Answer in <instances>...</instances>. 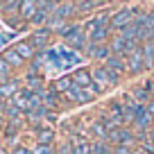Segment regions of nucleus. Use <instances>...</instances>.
I'll return each mask as SVG.
<instances>
[{"instance_id": "29", "label": "nucleus", "mask_w": 154, "mask_h": 154, "mask_svg": "<svg viewBox=\"0 0 154 154\" xmlns=\"http://www.w3.org/2000/svg\"><path fill=\"white\" fill-rule=\"evenodd\" d=\"M145 109H147V111H149V113H152V116H154V100H149V102H147V104H145Z\"/></svg>"}, {"instance_id": "9", "label": "nucleus", "mask_w": 154, "mask_h": 154, "mask_svg": "<svg viewBox=\"0 0 154 154\" xmlns=\"http://www.w3.org/2000/svg\"><path fill=\"white\" fill-rule=\"evenodd\" d=\"M52 16H54V18H59V20H63V23H70L72 16H77V7H75V2H59Z\"/></svg>"}, {"instance_id": "34", "label": "nucleus", "mask_w": 154, "mask_h": 154, "mask_svg": "<svg viewBox=\"0 0 154 154\" xmlns=\"http://www.w3.org/2000/svg\"><path fill=\"white\" fill-rule=\"evenodd\" d=\"M0 7H2V2H0Z\"/></svg>"}, {"instance_id": "11", "label": "nucleus", "mask_w": 154, "mask_h": 154, "mask_svg": "<svg viewBox=\"0 0 154 154\" xmlns=\"http://www.w3.org/2000/svg\"><path fill=\"white\" fill-rule=\"evenodd\" d=\"M72 84H75L77 88H93V77H91V70H86V68H77L75 72H72Z\"/></svg>"}, {"instance_id": "15", "label": "nucleus", "mask_w": 154, "mask_h": 154, "mask_svg": "<svg viewBox=\"0 0 154 154\" xmlns=\"http://www.w3.org/2000/svg\"><path fill=\"white\" fill-rule=\"evenodd\" d=\"M34 136H36V143L38 145H52L54 140V129L50 125H41L34 129Z\"/></svg>"}, {"instance_id": "25", "label": "nucleus", "mask_w": 154, "mask_h": 154, "mask_svg": "<svg viewBox=\"0 0 154 154\" xmlns=\"http://www.w3.org/2000/svg\"><path fill=\"white\" fill-rule=\"evenodd\" d=\"M18 9H20V2H18V0L2 2V7H0V11H2V14H18Z\"/></svg>"}, {"instance_id": "6", "label": "nucleus", "mask_w": 154, "mask_h": 154, "mask_svg": "<svg viewBox=\"0 0 154 154\" xmlns=\"http://www.w3.org/2000/svg\"><path fill=\"white\" fill-rule=\"evenodd\" d=\"M84 52H86L91 59H97V61H102V63L113 54L111 48H109V43H88L86 48H84Z\"/></svg>"}, {"instance_id": "20", "label": "nucleus", "mask_w": 154, "mask_h": 154, "mask_svg": "<svg viewBox=\"0 0 154 154\" xmlns=\"http://www.w3.org/2000/svg\"><path fill=\"white\" fill-rule=\"evenodd\" d=\"M102 5H104V2H100V0H82V2H75V7H77V16H82V14H91L93 9H100Z\"/></svg>"}, {"instance_id": "13", "label": "nucleus", "mask_w": 154, "mask_h": 154, "mask_svg": "<svg viewBox=\"0 0 154 154\" xmlns=\"http://www.w3.org/2000/svg\"><path fill=\"white\" fill-rule=\"evenodd\" d=\"M20 88H23V86H20V79H18V77H11V79H7V82L0 84V95L5 97V100H11Z\"/></svg>"}, {"instance_id": "7", "label": "nucleus", "mask_w": 154, "mask_h": 154, "mask_svg": "<svg viewBox=\"0 0 154 154\" xmlns=\"http://www.w3.org/2000/svg\"><path fill=\"white\" fill-rule=\"evenodd\" d=\"M63 97L70 100L72 104H86V102H91L93 97H95V93H93L91 88H77V86H72Z\"/></svg>"}, {"instance_id": "23", "label": "nucleus", "mask_w": 154, "mask_h": 154, "mask_svg": "<svg viewBox=\"0 0 154 154\" xmlns=\"http://www.w3.org/2000/svg\"><path fill=\"white\" fill-rule=\"evenodd\" d=\"M93 154H113V145L106 140H93Z\"/></svg>"}, {"instance_id": "28", "label": "nucleus", "mask_w": 154, "mask_h": 154, "mask_svg": "<svg viewBox=\"0 0 154 154\" xmlns=\"http://www.w3.org/2000/svg\"><path fill=\"white\" fill-rule=\"evenodd\" d=\"M11 154H32V147H25V145H18Z\"/></svg>"}, {"instance_id": "18", "label": "nucleus", "mask_w": 154, "mask_h": 154, "mask_svg": "<svg viewBox=\"0 0 154 154\" xmlns=\"http://www.w3.org/2000/svg\"><path fill=\"white\" fill-rule=\"evenodd\" d=\"M36 9H38V2H34V0H25V2H20V9H18V16L23 20H32L34 18V14H36Z\"/></svg>"}, {"instance_id": "4", "label": "nucleus", "mask_w": 154, "mask_h": 154, "mask_svg": "<svg viewBox=\"0 0 154 154\" xmlns=\"http://www.w3.org/2000/svg\"><path fill=\"white\" fill-rule=\"evenodd\" d=\"M50 38H52V32H50L48 27H38V29H34V32L29 34L27 41L38 50V52H43V50L50 45Z\"/></svg>"}, {"instance_id": "8", "label": "nucleus", "mask_w": 154, "mask_h": 154, "mask_svg": "<svg viewBox=\"0 0 154 154\" xmlns=\"http://www.w3.org/2000/svg\"><path fill=\"white\" fill-rule=\"evenodd\" d=\"M102 66H104L109 72H113V75H118V77H120V75H125V72H127V59L111 54V57L106 59V61L102 63Z\"/></svg>"}, {"instance_id": "21", "label": "nucleus", "mask_w": 154, "mask_h": 154, "mask_svg": "<svg viewBox=\"0 0 154 154\" xmlns=\"http://www.w3.org/2000/svg\"><path fill=\"white\" fill-rule=\"evenodd\" d=\"M111 36V27H100L88 34V43H106Z\"/></svg>"}, {"instance_id": "10", "label": "nucleus", "mask_w": 154, "mask_h": 154, "mask_svg": "<svg viewBox=\"0 0 154 154\" xmlns=\"http://www.w3.org/2000/svg\"><path fill=\"white\" fill-rule=\"evenodd\" d=\"M145 70V66H143V54H140V48L138 50H134V52L127 57V72L129 75H140V72Z\"/></svg>"}, {"instance_id": "17", "label": "nucleus", "mask_w": 154, "mask_h": 154, "mask_svg": "<svg viewBox=\"0 0 154 154\" xmlns=\"http://www.w3.org/2000/svg\"><path fill=\"white\" fill-rule=\"evenodd\" d=\"M0 57H2V59L7 61V66H9L11 70H20V68L25 66V61L18 57V54H16V50H14V48H7L5 52L0 54Z\"/></svg>"}, {"instance_id": "30", "label": "nucleus", "mask_w": 154, "mask_h": 154, "mask_svg": "<svg viewBox=\"0 0 154 154\" xmlns=\"http://www.w3.org/2000/svg\"><path fill=\"white\" fill-rule=\"evenodd\" d=\"M0 154H9V152H7V147H5L2 143H0Z\"/></svg>"}, {"instance_id": "27", "label": "nucleus", "mask_w": 154, "mask_h": 154, "mask_svg": "<svg viewBox=\"0 0 154 154\" xmlns=\"http://www.w3.org/2000/svg\"><path fill=\"white\" fill-rule=\"evenodd\" d=\"M113 154H134V147H127V145H116Z\"/></svg>"}, {"instance_id": "2", "label": "nucleus", "mask_w": 154, "mask_h": 154, "mask_svg": "<svg viewBox=\"0 0 154 154\" xmlns=\"http://www.w3.org/2000/svg\"><path fill=\"white\" fill-rule=\"evenodd\" d=\"M140 14L138 7H120V9H116L113 14H111V20H109V27L111 32H122V29L127 27V25H131L136 20V16Z\"/></svg>"}, {"instance_id": "33", "label": "nucleus", "mask_w": 154, "mask_h": 154, "mask_svg": "<svg viewBox=\"0 0 154 154\" xmlns=\"http://www.w3.org/2000/svg\"><path fill=\"white\" fill-rule=\"evenodd\" d=\"M0 120H2V106H0Z\"/></svg>"}, {"instance_id": "16", "label": "nucleus", "mask_w": 154, "mask_h": 154, "mask_svg": "<svg viewBox=\"0 0 154 154\" xmlns=\"http://www.w3.org/2000/svg\"><path fill=\"white\" fill-rule=\"evenodd\" d=\"M140 54H143V66H145V70H152V68H154V41L140 43Z\"/></svg>"}, {"instance_id": "22", "label": "nucleus", "mask_w": 154, "mask_h": 154, "mask_svg": "<svg viewBox=\"0 0 154 154\" xmlns=\"http://www.w3.org/2000/svg\"><path fill=\"white\" fill-rule=\"evenodd\" d=\"M72 86H75V84H72V77H59L57 82L52 84V91H57L59 95H66Z\"/></svg>"}, {"instance_id": "12", "label": "nucleus", "mask_w": 154, "mask_h": 154, "mask_svg": "<svg viewBox=\"0 0 154 154\" xmlns=\"http://www.w3.org/2000/svg\"><path fill=\"white\" fill-rule=\"evenodd\" d=\"M14 50H16V54H18V57L23 59L25 63H27V61H32V59L38 54V50L34 48V45L29 43V41H18V43L14 45Z\"/></svg>"}, {"instance_id": "26", "label": "nucleus", "mask_w": 154, "mask_h": 154, "mask_svg": "<svg viewBox=\"0 0 154 154\" xmlns=\"http://www.w3.org/2000/svg\"><path fill=\"white\" fill-rule=\"evenodd\" d=\"M32 154H57V152H54V147H52V145H34V147H32Z\"/></svg>"}, {"instance_id": "3", "label": "nucleus", "mask_w": 154, "mask_h": 154, "mask_svg": "<svg viewBox=\"0 0 154 154\" xmlns=\"http://www.w3.org/2000/svg\"><path fill=\"white\" fill-rule=\"evenodd\" d=\"M109 48H111V52H113L116 57L127 59L131 52H134V50H138V48H140V43H136V41H127V38H122L120 34H116V36L111 38Z\"/></svg>"}, {"instance_id": "32", "label": "nucleus", "mask_w": 154, "mask_h": 154, "mask_svg": "<svg viewBox=\"0 0 154 154\" xmlns=\"http://www.w3.org/2000/svg\"><path fill=\"white\" fill-rule=\"evenodd\" d=\"M5 102H7V100H5L2 95H0V106H5Z\"/></svg>"}, {"instance_id": "5", "label": "nucleus", "mask_w": 154, "mask_h": 154, "mask_svg": "<svg viewBox=\"0 0 154 154\" xmlns=\"http://www.w3.org/2000/svg\"><path fill=\"white\" fill-rule=\"evenodd\" d=\"M11 104L16 106V109L20 111V113H29V111H32V91H29L27 86L25 88H20L18 93H16L14 97H11Z\"/></svg>"}, {"instance_id": "19", "label": "nucleus", "mask_w": 154, "mask_h": 154, "mask_svg": "<svg viewBox=\"0 0 154 154\" xmlns=\"http://www.w3.org/2000/svg\"><path fill=\"white\" fill-rule=\"evenodd\" d=\"M61 102H63V95H59V93L52 91V88H48V91L43 93V104L48 106L50 111L57 109V106H61Z\"/></svg>"}, {"instance_id": "24", "label": "nucleus", "mask_w": 154, "mask_h": 154, "mask_svg": "<svg viewBox=\"0 0 154 154\" xmlns=\"http://www.w3.org/2000/svg\"><path fill=\"white\" fill-rule=\"evenodd\" d=\"M14 77V70H11L9 66H7V61L2 57H0V84L2 82H7V79H11Z\"/></svg>"}, {"instance_id": "31", "label": "nucleus", "mask_w": 154, "mask_h": 154, "mask_svg": "<svg viewBox=\"0 0 154 154\" xmlns=\"http://www.w3.org/2000/svg\"><path fill=\"white\" fill-rule=\"evenodd\" d=\"M134 154H145V152H143L140 147H136V149H134Z\"/></svg>"}, {"instance_id": "1", "label": "nucleus", "mask_w": 154, "mask_h": 154, "mask_svg": "<svg viewBox=\"0 0 154 154\" xmlns=\"http://www.w3.org/2000/svg\"><path fill=\"white\" fill-rule=\"evenodd\" d=\"M91 77H93V88L91 91L95 93V95H100V93H104L106 88H113L120 84V77L113 75V72H109L104 66H95L91 70Z\"/></svg>"}, {"instance_id": "14", "label": "nucleus", "mask_w": 154, "mask_h": 154, "mask_svg": "<svg viewBox=\"0 0 154 154\" xmlns=\"http://www.w3.org/2000/svg\"><path fill=\"white\" fill-rule=\"evenodd\" d=\"M70 147L72 154H93V143L88 138H82V136H72Z\"/></svg>"}]
</instances>
